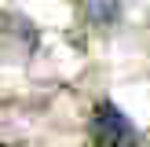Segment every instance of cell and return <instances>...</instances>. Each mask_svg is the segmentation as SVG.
I'll list each match as a JSON object with an SVG mask.
<instances>
[{"label": "cell", "instance_id": "cell-2", "mask_svg": "<svg viewBox=\"0 0 150 147\" xmlns=\"http://www.w3.org/2000/svg\"><path fill=\"white\" fill-rule=\"evenodd\" d=\"M84 11L95 26H110L121 15V0H84Z\"/></svg>", "mask_w": 150, "mask_h": 147}, {"label": "cell", "instance_id": "cell-1", "mask_svg": "<svg viewBox=\"0 0 150 147\" xmlns=\"http://www.w3.org/2000/svg\"><path fill=\"white\" fill-rule=\"evenodd\" d=\"M88 132H92L95 147H136V129H132V121L125 118V110L114 107L110 99L95 103Z\"/></svg>", "mask_w": 150, "mask_h": 147}]
</instances>
